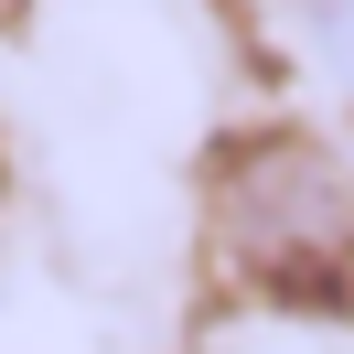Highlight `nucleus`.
<instances>
[{"instance_id":"obj_1","label":"nucleus","mask_w":354,"mask_h":354,"mask_svg":"<svg viewBox=\"0 0 354 354\" xmlns=\"http://www.w3.org/2000/svg\"><path fill=\"white\" fill-rule=\"evenodd\" d=\"M215 247L247 290L333 301L354 279V183L311 140H236L215 172Z\"/></svg>"},{"instance_id":"obj_2","label":"nucleus","mask_w":354,"mask_h":354,"mask_svg":"<svg viewBox=\"0 0 354 354\" xmlns=\"http://www.w3.org/2000/svg\"><path fill=\"white\" fill-rule=\"evenodd\" d=\"M311 32H322V65L354 86V0H311Z\"/></svg>"},{"instance_id":"obj_3","label":"nucleus","mask_w":354,"mask_h":354,"mask_svg":"<svg viewBox=\"0 0 354 354\" xmlns=\"http://www.w3.org/2000/svg\"><path fill=\"white\" fill-rule=\"evenodd\" d=\"M11 11H22V0H0V22H11Z\"/></svg>"}]
</instances>
